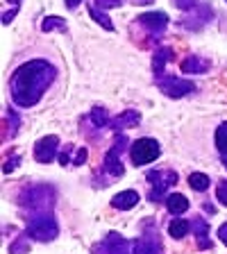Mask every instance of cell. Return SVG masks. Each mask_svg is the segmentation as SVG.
<instances>
[{
	"label": "cell",
	"mask_w": 227,
	"mask_h": 254,
	"mask_svg": "<svg viewBox=\"0 0 227 254\" xmlns=\"http://www.w3.org/2000/svg\"><path fill=\"white\" fill-rule=\"evenodd\" d=\"M157 86L164 91L168 98H182V95L196 91V84L189 82V79H182V77H159L157 79Z\"/></svg>",
	"instance_id": "6"
},
{
	"label": "cell",
	"mask_w": 227,
	"mask_h": 254,
	"mask_svg": "<svg viewBox=\"0 0 227 254\" xmlns=\"http://www.w3.org/2000/svg\"><path fill=\"white\" fill-rule=\"evenodd\" d=\"M170 57H173V48H159L157 53H154V57H152V73H154V79L164 77V68H166V64L170 62Z\"/></svg>",
	"instance_id": "13"
},
{
	"label": "cell",
	"mask_w": 227,
	"mask_h": 254,
	"mask_svg": "<svg viewBox=\"0 0 227 254\" xmlns=\"http://www.w3.org/2000/svg\"><path fill=\"white\" fill-rule=\"evenodd\" d=\"M216 148H218V152H221L223 164H225V168H227V123H223L216 129Z\"/></svg>",
	"instance_id": "19"
},
{
	"label": "cell",
	"mask_w": 227,
	"mask_h": 254,
	"mask_svg": "<svg viewBox=\"0 0 227 254\" xmlns=\"http://www.w3.org/2000/svg\"><path fill=\"white\" fill-rule=\"evenodd\" d=\"M57 145H59V138L55 136V134L39 138L37 145H34V159H37L39 164H48V161H53L55 154H57Z\"/></svg>",
	"instance_id": "7"
},
{
	"label": "cell",
	"mask_w": 227,
	"mask_h": 254,
	"mask_svg": "<svg viewBox=\"0 0 227 254\" xmlns=\"http://www.w3.org/2000/svg\"><path fill=\"white\" fill-rule=\"evenodd\" d=\"M166 209H168L173 216H182V213L189 209V200H186L182 193H170V195H166Z\"/></svg>",
	"instance_id": "15"
},
{
	"label": "cell",
	"mask_w": 227,
	"mask_h": 254,
	"mask_svg": "<svg viewBox=\"0 0 227 254\" xmlns=\"http://www.w3.org/2000/svg\"><path fill=\"white\" fill-rule=\"evenodd\" d=\"M137 202H139L137 190H121L118 195L111 197V206L118 209V211H127V209H132V206H137Z\"/></svg>",
	"instance_id": "12"
},
{
	"label": "cell",
	"mask_w": 227,
	"mask_h": 254,
	"mask_svg": "<svg viewBox=\"0 0 227 254\" xmlns=\"http://www.w3.org/2000/svg\"><path fill=\"white\" fill-rule=\"evenodd\" d=\"M9 118H11V129H9V136H14L16 129H18V116H16V111L9 109Z\"/></svg>",
	"instance_id": "28"
},
{
	"label": "cell",
	"mask_w": 227,
	"mask_h": 254,
	"mask_svg": "<svg viewBox=\"0 0 227 254\" xmlns=\"http://www.w3.org/2000/svg\"><path fill=\"white\" fill-rule=\"evenodd\" d=\"M175 7H180V9H191V7L196 5V0H173Z\"/></svg>",
	"instance_id": "29"
},
{
	"label": "cell",
	"mask_w": 227,
	"mask_h": 254,
	"mask_svg": "<svg viewBox=\"0 0 227 254\" xmlns=\"http://www.w3.org/2000/svg\"><path fill=\"white\" fill-rule=\"evenodd\" d=\"M91 121H93L95 127H105L107 123H109V114H107V109H102V107H95V109L91 111Z\"/></svg>",
	"instance_id": "22"
},
{
	"label": "cell",
	"mask_w": 227,
	"mask_h": 254,
	"mask_svg": "<svg viewBox=\"0 0 227 254\" xmlns=\"http://www.w3.org/2000/svg\"><path fill=\"white\" fill-rule=\"evenodd\" d=\"M89 14L93 16V18H95V23H100V25L105 27V30H109V32L114 30V23L109 21V16H107V14H102V11H98V9H95V7H89Z\"/></svg>",
	"instance_id": "23"
},
{
	"label": "cell",
	"mask_w": 227,
	"mask_h": 254,
	"mask_svg": "<svg viewBox=\"0 0 227 254\" xmlns=\"http://www.w3.org/2000/svg\"><path fill=\"white\" fill-rule=\"evenodd\" d=\"M53 202H55V190L50 186H34V189L25 190L21 195V204L37 213L50 211Z\"/></svg>",
	"instance_id": "2"
},
{
	"label": "cell",
	"mask_w": 227,
	"mask_h": 254,
	"mask_svg": "<svg viewBox=\"0 0 227 254\" xmlns=\"http://www.w3.org/2000/svg\"><path fill=\"white\" fill-rule=\"evenodd\" d=\"M18 161H21V157H18V154H14V157H9L5 161V166H2V170H5V173H11V170L16 168V166H18Z\"/></svg>",
	"instance_id": "25"
},
{
	"label": "cell",
	"mask_w": 227,
	"mask_h": 254,
	"mask_svg": "<svg viewBox=\"0 0 227 254\" xmlns=\"http://www.w3.org/2000/svg\"><path fill=\"white\" fill-rule=\"evenodd\" d=\"M189 229H191V222L184 220V218H175L168 225V234L173 238H184L186 234H189Z\"/></svg>",
	"instance_id": "18"
},
{
	"label": "cell",
	"mask_w": 227,
	"mask_h": 254,
	"mask_svg": "<svg viewBox=\"0 0 227 254\" xmlns=\"http://www.w3.org/2000/svg\"><path fill=\"white\" fill-rule=\"evenodd\" d=\"M41 30H43V32H50V30H66V23H64V18H59V16H48L46 21L41 23Z\"/></svg>",
	"instance_id": "21"
},
{
	"label": "cell",
	"mask_w": 227,
	"mask_h": 254,
	"mask_svg": "<svg viewBox=\"0 0 227 254\" xmlns=\"http://www.w3.org/2000/svg\"><path fill=\"white\" fill-rule=\"evenodd\" d=\"M16 11H18V7H14V9H11V11H7V14H2V23H5V25H7V23H11V18H14V16H16Z\"/></svg>",
	"instance_id": "31"
},
{
	"label": "cell",
	"mask_w": 227,
	"mask_h": 254,
	"mask_svg": "<svg viewBox=\"0 0 227 254\" xmlns=\"http://www.w3.org/2000/svg\"><path fill=\"white\" fill-rule=\"evenodd\" d=\"M132 254H161V243L157 234H146L132 245Z\"/></svg>",
	"instance_id": "11"
},
{
	"label": "cell",
	"mask_w": 227,
	"mask_h": 254,
	"mask_svg": "<svg viewBox=\"0 0 227 254\" xmlns=\"http://www.w3.org/2000/svg\"><path fill=\"white\" fill-rule=\"evenodd\" d=\"M189 186L193 190H207L209 189V177L202 173H191L189 175Z\"/></svg>",
	"instance_id": "20"
},
{
	"label": "cell",
	"mask_w": 227,
	"mask_h": 254,
	"mask_svg": "<svg viewBox=\"0 0 227 254\" xmlns=\"http://www.w3.org/2000/svg\"><path fill=\"white\" fill-rule=\"evenodd\" d=\"M82 0H66V7H71V9H75V7L79 5Z\"/></svg>",
	"instance_id": "34"
},
{
	"label": "cell",
	"mask_w": 227,
	"mask_h": 254,
	"mask_svg": "<svg viewBox=\"0 0 227 254\" xmlns=\"http://www.w3.org/2000/svg\"><path fill=\"white\" fill-rule=\"evenodd\" d=\"M30 250V243H27V234L25 236H18L16 238V243L9 245V254H25Z\"/></svg>",
	"instance_id": "24"
},
{
	"label": "cell",
	"mask_w": 227,
	"mask_h": 254,
	"mask_svg": "<svg viewBox=\"0 0 227 254\" xmlns=\"http://www.w3.org/2000/svg\"><path fill=\"white\" fill-rule=\"evenodd\" d=\"M139 23L143 27H148L152 34H161L168 25V16L164 11H148V14H141L139 16Z\"/></svg>",
	"instance_id": "10"
},
{
	"label": "cell",
	"mask_w": 227,
	"mask_h": 254,
	"mask_svg": "<svg viewBox=\"0 0 227 254\" xmlns=\"http://www.w3.org/2000/svg\"><path fill=\"white\" fill-rule=\"evenodd\" d=\"M134 2H150V0H134Z\"/></svg>",
	"instance_id": "36"
},
{
	"label": "cell",
	"mask_w": 227,
	"mask_h": 254,
	"mask_svg": "<svg viewBox=\"0 0 227 254\" xmlns=\"http://www.w3.org/2000/svg\"><path fill=\"white\" fill-rule=\"evenodd\" d=\"M69 150H71V145H66V150H64V152L59 154V161H62V166H64V164H69Z\"/></svg>",
	"instance_id": "33"
},
{
	"label": "cell",
	"mask_w": 227,
	"mask_h": 254,
	"mask_svg": "<svg viewBox=\"0 0 227 254\" xmlns=\"http://www.w3.org/2000/svg\"><path fill=\"white\" fill-rule=\"evenodd\" d=\"M125 143H127V138L121 136L116 143H114V148H111L109 152L105 154V170L109 175H114V177H121V175H123L121 152H123V148H125Z\"/></svg>",
	"instance_id": "8"
},
{
	"label": "cell",
	"mask_w": 227,
	"mask_h": 254,
	"mask_svg": "<svg viewBox=\"0 0 227 254\" xmlns=\"http://www.w3.org/2000/svg\"><path fill=\"white\" fill-rule=\"evenodd\" d=\"M191 229L196 232L198 248H200V250L212 248V243H209V225H207V222L202 220V218H196V220L191 222Z\"/></svg>",
	"instance_id": "14"
},
{
	"label": "cell",
	"mask_w": 227,
	"mask_h": 254,
	"mask_svg": "<svg viewBox=\"0 0 227 254\" xmlns=\"http://www.w3.org/2000/svg\"><path fill=\"white\" fill-rule=\"evenodd\" d=\"M7 2H14V5L18 7V2H21V0H7Z\"/></svg>",
	"instance_id": "35"
},
{
	"label": "cell",
	"mask_w": 227,
	"mask_h": 254,
	"mask_svg": "<svg viewBox=\"0 0 227 254\" xmlns=\"http://www.w3.org/2000/svg\"><path fill=\"white\" fill-rule=\"evenodd\" d=\"M55 77H57V68L53 64H48L46 59H32V62L23 64L14 70L9 79L11 100L23 109L34 107L43 98L48 86L53 84Z\"/></svg>",
	"instance_id": "1"
},
{
	"label": "cell",
	"mask_w": 227,
	"mask_h": 254,
	"mask_svg": "<svg viewBox=\"0 0 227 254\" xmlns=\"http://www.w3.org/2000/svg\"><path fill=\"white\" fill-rule=\"evenodd\" d=\"M139 121H141V116H139V111L134 109H127L123 111L121 116L114 121V129H125V127H137Z\"/></svg>",
	"instance_id": "17"
},
{
	"label": "cell",
	"mask_w": 227,
	"mask_h": 254,
	"mask_svg": "<svg viewBox=\"0 0 227 254\" xmlns=\"http://www.w3.org/2000/svg\"><path fill=\"white\" fill-rule=\"evenodd\" d=\"M86 157H89V152H86L84 148H82V150H77V157H75V164H77V166H82V164H84V161H86Z\"/></svg>",
	"instance_id": "30"
},
{
	"label": "cell",
	"mask_w": 227,
	"mask_h": 254,
	"mask_svg": "<svg viewBox=\"0 0 227 254\" xmlns=\"http://www.w3.org/2000/svg\"><path fill=\"white\" fill-rule=\"evenodd\" d=\"M148 180L154 184L150 190V200L161 202V197H166V190L177 182V173L175 170H152V173H148Z\"/></svg>",
	"instance_id": "5"
},
{
	"label": "cell",
	"mask_w": 227,
	"mask_h": 254,
	"mask_svg": "<svg viewBox=\"0 0 227 254\" xmlns=\"http://www.w3.org/2000/svg\"><path fill=\"white\" fill-rule=\"evenodd\" d=\"M209 68V62L202 57H196V55H191L189 59L182 62V73H205Z\"/></svg>",
	"instance_id": "16"
},
{
	"label": "cell",
	"mask_w": 227,
	"mask_h": 254,
	"mask_svg": "<svg viewBox=\"0 0 227 254\" xmlns=\"http://www.w3.org/2000/svg\"><path fill=\"white\" fill-rule=\"evenodd\" d=\"M95 252L98 254H130V243L123 236L111 232L102 238V243L95 248Z\"/></svg>",
	"instance_id": "9"
},
{
	"label": "cell",
	"mask_w": 227,
	"mask_h": 254,
	"mask_svg": "<svg viewBox=\"0 0 227 254\" xmlns=\"http://www.w3.org/2000/svg\"><path fill=\"white\" fill-rule=\"evenodd\" d=\"M218 236H221V241L227 245V222H225V225H221V229H218Z\"/></svg>",
	"instance_id": "32"
},
{
	"label": "cell",
	"mask_w": 227,
	"mask_h": 254,
	"mask_svg": "<svg viewBox=\"0 0 227 254\" xmlns=\"http://www.w3.org/2000/svg\"><path fill=\"white\" fill-rule=\"evenodd\" d=\"M98 5L102 7V9H111V7H118L123 2V0H95Z\"/></svg>",
	"instance_id": "27"
},
{
	"label": "cell",
	"mask_w": 227,
	"mask_h": 254,
	"mask_svg": "<svg viewBox=\"0 0 227 254\" xmlns=\"http://www.w3.org/2000/svg\"><path fill=\"white\" fill-rule=\"evenodd\" d=\"M27 234L34 236L37 241H55L59 234V227H57V220L53 218V213H37L32 216L30 222H27Z\"/></svg>",
	"instance_id": "3"
},
{
	"label": "cell",
	"mask_w": 227,
	"mask_h": 254,
	"mask_svg": "<svg viewBox=\"0 0 227 254\" xmlns=\"http://www.w3.org/2000/svg\"><path fill=\"white\" fill-rule=\"evenodd\" d=\"M159 143L154 141V138H139V141L132 143V148H130V157H132L134 166H146L150 164V161H154V159L159 157Z\"/></svg>",
	"instance_id": "4"
},
{
	"label": "cell",
	"mask_w": 227,
	"mask_h": 254,
	"mask_svg": "<svg viewBox=\"0 0 227 254\" xmlns=\"http://www.w3.org/2000/svg\"><path fill=\"white\" fill-rule=\"evenodd\" d=\"M216 197L221 200V204L227 206V182H223V184L216 189Z\"/></svg>",
	"instance_id": "26"
}]
</instances>
